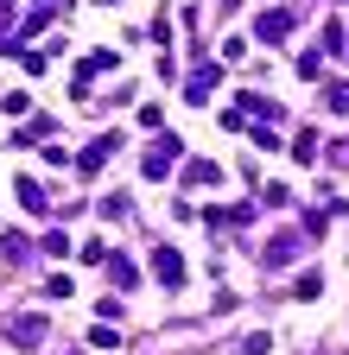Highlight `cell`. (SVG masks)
Returning a JSON list of instances; mask_svg holds the SVG:
<instances>
[{"mask_svg":"<svg viewBox=\"0 0 349 355\" xmlns=\"http://www.w3.org/2000/svg\"><path fill=\"white\" fill-rule=\"evenodd\" d=\"M178 153H185V146H178V133H171V127H165V133H159V140L146 146V165H140V171H146V178H165L171 165H178Z\"/></svg>","mask_w":349,"mask_h":355,"instance_id":"cell-1","label":"cell"},{"mask_svg":"<svg viewBox=\"0 0 349 355\" xmlns=\"http://www.w3.org/2000/svg\"><path fill=\"white\" fill-rule=\"evenodd\" d=\"M216 83H223V64H197V70L185 76V102H197V108H203V102L216 96Z\"/></svg>","mask_w":349,"mask_h":355,"instance_id":"cell-2","label":"cell"},{"mask_svg":"<svg viewBox=\"0 0 349 355\" xmlns=\"http://www.w3.org/2000/svg\"><path fill=\"white\" fill-rule=\"evenodd\" d=\"M153 273H159L165 292H178V286H185V254H178V248H153Z\"/></svg>","mask_w":349,"mask_h":355,"instance_id":"cell-3","label":"cell"},{"mask_svg":"<svg viewBox=\"0 0 349 355\" xmlns=\"http://www.w3.org/2000/svg\"><path fill=\"white\" fill-rule=\"evenodd\" d=\"M185 191H210V184H223V165L216 159H185V178H178Z\"/></svg>","mask_w":349,"mask_h":355,"instance_id":"cell-4","label":"cell"},{"mask_svg":"<svg viewBox=\"0 0 349 355\" xmlns=\"http://www.w3.org/2000/svg\"><path fill=\"white\" fill-rule=\"evenodd\" d=\"M45 330H51L45 318H13V324H7V343H13V349H38V343H45Z\"/></svg>","mask_w":349,"mask_h":355,"instance_id":"cell-5","label":"cell"},{"mask_svg":"<svg viewBox=\"0 0 349 355\" xmlns=\"http://www.w3.org/2000/svg\"><path fill=\"white\" fill-rule=\"evenodd\" d=\"M305 241H312L305 229H286V235H273V241H267V254H260V260H267V266H286V260H292Z\"/></svg>","mask_w":349,"mask_h":355,"instance_id":"cell-6","label":"cell"},{"mask_svg":"<svg viewBox=\"0 0 349 355\" xmlns=\"http://www.w3.org/2000/svg\"><path fill=\"white\" fill-rule=\"evenodd\" d=\"M254 32H260V44H280V38L292 32V13H286V7H267V13L254 19Z\"/></svg>","mask_w":349,"mask_h":355,"instance_id":"cell-7","label":"cell"},{"mask_svg":"<svg viewBox=\"0 0 349 355\" xmlns=\"http://www.w3.org/2000/svg\"><path fill=\"white\" fill-rule=\"evenodd\" d=\"M114 146H121V140H114V133H102V140H96V146H83V153H76V171H102Z\"/></svg>","mask_w":349,"mask_h":355,"instance_id":"cell-8","label":"cell"},{"mask_svg":"<svg viewBox=\"0 0 349 355\" xmlns=\"http://www.w3.org/2000/svg\"><path fill=\"white\" fill-rule=\"evenodd\" d=\"M108 279H114L121 292H134V286H140V273H134V260H127V254H108Z\"/></svg>","mask_w":349,"mask_h":355,"instance_id":"cell-9","label":"cell"},{"mask_svg":"<svg viewBox=\"0 0 349 355\" xmlns=\"http://www.w3.org/2000/svg\"><path fill=\"white\" fill-rule=\"evenodd\" d=\"M19 203H26L32 216H45V209H51V197H45V184H38V178H19Z\"/></svg>","mask_w":349,"mask_h":355,"instance_id":"cell-10","label":"cell"},{"mask_svg":"<svg viewBox=\"0 0 349 355\" xmlns=\"http://www.w3.org/2000/svg\"><path fill=\"white\" fill-rule=\"evenodd\" d=\"M51 127H58L51 114H38V121H26V127L13 133V140H19V146H26V140H51Z\"/></svg>","mask_w":349,"mask_h":355,"instance_id":"cell-11","label":"cell"},{"mask_svg":"<svg viewBox=\"0 0 349 355\" xmlns=\"http://www.w3.org/2000/svg\"><path fill=\"white\" fill-rule=\"evenodd\" d=\"M90 349H121V330L96 318V324H90Z\"/></svg>","mask_w":349,"mask_h":355,"instance_id":"cell-12","label":"cell"},{"mask_svg":"<svg viewBox=\"0 0 349 355\" xmlns=\"http://www.w3.org/2000/svg\"><path fill=\"white\" fill-rule=\"evenodd\" d=\"M292 159H298V165H312V159H318V133H312V127L292 140Z\"/></svg>","mask_w":349,"mask_h":355,"instance_id":"cell-13","label":"cell"},{"mask_svg":"<svg viewBox=\"0 0 349 355\" xmlns=\"http://www.w3.org/2000/svg\"><path fill=\"white\" fill-rule=\"evenodd\" d=\"M318 292H324V273H298L292 279V298H318Z\"/></svg>","mask_w":349,"mask_h":355,"instance_id":"cell-14","label":"cell"},{"mask_svg":"<svg viewBox=\"0 0 349 355\" xmlns=\"http://www.w3.org/2000/svg\"><path fill=\"white\" fill-rule=\"evenodd\" d=\"M324 108H330V114H349V83H330V89H324Z\"/></svg>","mask_w":349,"mask_h":355,"instance_id":"cell-15","label":"cell"},{"mask_svg":"<svg viewBox=\"0 0 349 355\" xmlns=\"http://www.w3.org/2000/svg\"><path fill=\"white\" fill-rule=\"evenodd\" d=\"M318 70H324V51H298V76L305 83H318Z\"/></svg>","mask_w":349,"mask_h":355,"instance_id":"cell-16","label":"cell"},{"mask_svg":"<svg viewBox=\"0 0 349 355\" xmlns=\"http://www.w3.org/2000/svg\"><path fill=\"white\" fill-rule=\"evenodd\" d=\"M235 349H241V355H267V349H273V336H267V330H254V336H241Z\"/></svg>","mask_w":349,"mask_h":355,"instance_id":"cell-17","label":"cell"},{"mask_svg":"<svg viewBox=\"0 0 349 355\" xmlns=\"http://www.w3.org/2000/svg\"><path fill=\"white\" fill-rule=\"evenodd\" d=\"M45 254L64 260V254H70V235H64V229H45Z\"/></svg>","mask_w":349,"mask_h":355,"instance_id":"cell-18","label":"cell"},{"mask_svg":"<svg viewBox=\"0 0 349 355\" xmlns=\"http://www.w3.org/2000/svg\"><path fill=\"white\" fill-rule=\"evenodd\" d=\"M0 254H7V260H26V254H32V241H26V235H7V241H0Z\"/></svg>","mask_w":349,"mask_h":355,"instance_id":"cell-19","label":"cell"},{"mask_svg":"<svg viewBox=\"0 0 349 355\" xmlns=\"http://www.w3.org/2000/svg\"><path fill=\"white\" fill-rule=\"evenodd\" d=\"M140 127H153V133H165V114H159V102H146V108H140Z\"/></svg>","mask_w":349,"mask_h":355,"instance_id":"cell-20","label":"cell"},{"mask_svg":"<svg viewBox=\"0 0 349 355\" xmlns=\"http://www.w3.org/2000/svg\"><path fill=\"white\" fill-rule=\"evenodd\" d=\"M102 7H121V0H102Z\"/></svg>","mask_w":349,"mask_h":355,"instance_id":"cell-21","label":"cell"},{"mask_svg":"<svg viewBox=\"0 0 349 355\" xmlns=\"http://www.w3.org/2000/svg\"><path fill=\"white\" fill-rule=\"evenodd\" d=\"M45 7H64V0H45Z\"/></svg>","mask_w":349,"mask_h":355,"instance_id":"cell-22","label":"cell"},{"mask_svg":"<svg viewBox=\"0 0 349 355\" xmlns=\"http://www.w3.org/2000/svg\"><path fill=\"white\" fill-rule=\"evenodd\" d=\"M0 7H13V0H0Z\"/></svg>","mask_w":349,"mask_h":355,"instance_id":"cell-23","label":"cell"}]
</instances>
